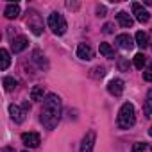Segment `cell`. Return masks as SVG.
<instances>
[{
	"label": "cell",
	"instance_id": "obj_1",
	"mask_svg": "<svg viewBox=\"0 0 152 152\" xmlns=\"http://www.w3.org/2000/svg\"><path fill=\"white\" fill-rule=\"evenodd\" d=\"M61 113H63V102L56 93H48L43 99V106H41V115L39 120L47 129H56V125L61 120Z\"/></svg>",
	"mask_w": 152,
	"mask_h": 152
},
{
	"label": "cell",
	"instance_id": "obj_2",
	"mask_svg": "<svg viewBox=\"0 0 152 152\" xmlns=\"http://www.w3.org/2000/svg\"><path fill=\"white\" fill-rule=\"evenodd\" d=\"M116 124H118L120 129H131V127L136 124V111H134V106H132L131 102H125V104L120 107Z\"/></svg>",
	"mask_w": 152,
	"mask_h": 152
},
{
	"label": "cell",
	"instance_id": "obj_3",
	"mask_svg": "<svg viewBox=\"0 0 152 152\" xmlns=\"http://www.w3.org/2000/svg\"><path fill=\"white\" fill-rule=\"evenodd\" d=\"M47 23H48V27L52 29V32H54V34H57V36H63V34L66 32V29H68L64 16H63L61 13H57V11L50 13V16H48V20H47Z\"/></svg>",
	"mask_w": 152,
	"mask_h": 152
},
{
	"label": "cell",
	"instance_id": "obj_4",
	"mask_svg": "<svg viewBox=\"0 0 152 152\" xmlns=\"http://www.w3.org/2000/svg\"><path fill=\"white\" fill-rule=\"evenodd\" d=\"M29 16H27V25H29V29L32 31V34H36V36H39L41 32H43V22H41V16L36 13V11H29L27 13Z\"/></svg>",
	"mask_w": 152,
	"mask_h": 152
},
{
	"label": "cell",
	"instance_id": "obj_5",
	"mask_svg": "<svg viewBox=\"0 0 152 152\" xmlns=\"http://www.w3.org/2000/svg\"><path fill=\"white\" fill-rule=\"evenodd\" d=\"M132 15L136 16V20H138L140 23H147V22L150 20V13H148L147 9H143V6L138 4V2L132 4Z\"/></svg>",
	"mask_w": 152,
	"mask_h": 152
},
{
	"label": "cell",
	"instance_id": "obj_6",
	"mask_svg": "<svg viewBox=\"0 0 152 152\" xmlns=\"http://www.w3.org/2000/svg\"><path fill=\"white\" fill-rule=\"evenodd\" d=\"M95 140H97L95 131H88V132H86V136L83 138V143H81V152H93Z\"/></svg>",
	"mask_w": 152,
	"mask_h": 152
},
{
	"label": "cell",
	"instance_id": "obj_7",
	"mask_svg": "<svg viewBox=\"0 0 152 152\" xmlns=\"http://www.w3.org/2000/svg\"><path fill=\"white\" fill-rule=\"evenodd\" d=\"M22 143L27 145V147H31V148H36L41 143V140H39L38 132H23L22 134Z\"/></svg>",
	"mask_w": 152,
	"mask_h": 152
},
{
	"label": "cell",
	"instance_id": "obj_8",
	"mask_svg": "<svg viewBox=\"0 0 152 152\" xmlns=\"http://www.w3.org/2000/svg\"><path fill=\"white\" fill-rule=\"evenodd\" d=\"M115 43H116L122 50H131V48L134 47V39H132L129 34H118L116 39H115Z\"/></svg>",
	"mask_w": 152,
	"mask_h": 152
},
{
	"label": "cell",
	"instance_id": "obj_9",
	"mask_svg": "<svg viewBox=\"0 0 152 152\" xmlns=\"http://www.w3.org/2000/svg\"><path fill=\"white\" fill-rule=\"evenodd\" d=\"M27 47H29V39H27L25 36H16V38L11 41V48H13V52H15V54L23 52Z\"/></svg>",
	"mask_w": 152,
	"mask_h": 152
},
{
	"label": "cell",
	"instance_id": "obj_10",
	"mask_svg": "<svg viewBox=\"0 0 152 152\" xmlns=\"http://www.w3.org/2000/svg\"><path fill=\"white\" fill-rule=\"evenodd\" d=\"M93 56H95V52L88 43H81L77 47V57H81L83 61H90V59H93Z\"/></svg>",
	"mask_w": 152,
	"mask_h": 152
},
{
	"label": "cell",
	"instance_id": "obj_11",
	"mask_svg": "<svg viewBox=\"0 0 152 152\" xmlns=\"http://www.w3.org/2000/svg\"><path fill=\"white\" fill-rule=\"evenodd\" d=\"M9 115H11V118H13L16 124H22V122L25 120V109L20 107V106H16V104H11V106H9Z\"/></svg>",
	"mask_w": 152,
	"mask_h": 152
},
{
	"label": "cell",
	"instance_id": "obj_12",
	"mask_svg": "<svg viewBox=\"0 0 152 152\" xmlns=\"http://www.w3.org/2000/svg\"><path fill=\"white\" fill-rule=\"evenodd\" d=\"M107 91H109L111 95H115V97H120V95L124 93V81H122V79H113V81H109Z\"/></svg>",
	"mask_w": 152,
	"mask_h": 152
},
{
	"label": "cell",
	"instance_id": "obj_13",
	"mask_svg": "<svg viewBox=\"0 0 152 152\" xmlns=\"http://www.w3.org/2000/svg\"><path fill=\"white\" fill-rule=\"evenodd\" d=\"M116 22H118L122 27H125V29H131V27L134 25V20H132V16H131L127 11H120V13L116 15Z\"/></svg>",
	"mask_w": 152,
	"mask_h": 152
},
{
	"label": "cell",
	"instance_id": "obj_14",
	"mask_svg": "<svg viewBox=\"0 0 152 152\" xmlns=\"http://www.w3.org/2000/svg\"><path fill=\"white\" fill-rule=\"evenodd\" d=\"M32 61L38 64V68H41V70H48V63H47V59H45V56L41 54V50H34L32 52Z\"/></svg>",
	"mask_w": 152,
	"mask_h": 152
},
{
	"label": "cell",
	"instance_id": "obj_15",
	"mask_svg": "<svg viewBox=\"0 0 152 152\" xmlns=\"http://www.w3.org/2000/svg\"><path fill=\"white\" fill-rule=\"evenodd\" d=\"M4 15H6V18H9V20L18 18V15H20V6H18V4H9V6L4 9Z\"/></svg>",
	"mask_w": 152,
	"mask_h": 152
},
{
	"label": "cell",
	"instance_id": "obj_16",
	"mask_svg": "<svg viewBox=\"0 0 152 152\" xmlns=\"http://www.w3.org/2000/svg\"><path fill=\"white\" fill-rule=\"evenodd\" d=\"M134 39H136V45H138L140 48H147V47L150 45V41H148V38H147V34H145L143 31H138L136 36H134Z\"/></svg>",
	"mask_w": 152,
	"mask_h": 152
},
{
	"label": "cell",
	"instance_id": "obj_17",
	"mask_svg": "<svg viewBox=\"0 0 152 152\" xmlns=\"http://www.w3.org/2000/svg\"><path fill=\"white\" fill-rule=\"evenodd\" d=\"M9 64H11V56L6 48H2L0 50V70H7Z\"/></svg>",
	"mask_w": 152,
	"mask_h": 152
},
{
	"label": "cell",
	"instance_id": "obj_18",
	"mask_svg": "<svg viewBox=\"0 0 152 152\" xmlns=\"http://www.w3.org/2000/svg\"><path fill=\"white\" fill-rule=\"evenodd\" d=\"M2 84H4V90L6 91H13L16 86H18V81L15 77H9V75H6V77L2 79Z\"/></svg>",
	"mask_w": 152,
	"mask_h": 152
},
{
	"label": "cell",
	"instance_id": "obj_19",
	"mask_svg": "<svg viewBox=\"0 0 152 152\" xmlns=\"http://www.w3.org/2000/svg\"><path fill=\"white\" fill-rule=\"evenodd\" d=\"M143 113H145V116H150L152 115V90L147 91L145 104H143Z\"/></svg>",
	"mask_w": 152,
	"mask_h": 152
},
{
	"label": "cell",
	"instance_id": "obj_20",
	"mask_svg": "<svg viewBox=\"0 0 152 152\" xmlns=\"http://www.w3.org/2000/svg\"><path fill=\"white\" fill-rule=\"evenodd\" d=\"M100 54H102L104 57H107V59H113V57H115V50L111 48L109 43H100Z\"/></svg>",
	"mask_w": 152,
	"mask_h": 152
},
{
	"label": "cell",
	"instance_id": "obj_21",
	"mask_svg": "<svg viewBox=\"0 0 152 152\" xmlns=\"http://www.w3.org/2000/svg\"><path fill=\"white\" fill-rule=\"evenodd\" d=\"M43 95H45L43 86H34L31 90V100H43Z\"/></svg>",
	"mask_w": 152,
	"mask_h": 152
},
{
	"label": "cell",
	"instance_id": "obj_22",
	"mask_svg": "<svg viewBox=\"0 0 152 152\" xmlns=\"http://www.w3.org/2000/svg\"><path fill=\"white\" fill-rule=\"evenodd\" d=\"M132 152H152V147L145 141H138V143H134Z\"/></svg>",
	"mask_w": 152,
	"mask_h": 152
},
{
	"label": "cell",
	"instance_id": "obj_23",
	"mask_svg": "<svg viewBox=\"0 0 152 152\" xmlns=\"http://www.w3.org/2000/svg\"><path fill=\"white\" fill-rule=\"evenodd\" d=\"M134 66H136L138 70H143V66H145V56H143L141 52H138V54L134 56Z\"/></svg>",
	"mask_w": 152,
	"mask_h": 152
},
{
	"label": "cell",
	"instance_id": "obj_24",
	"mask_svg": "<svg viewBox=\"0 0 152 152\" xmlns=\"http://www.w3.org/2000/svg\"><path fill=\"white\" fill-rule=\"evenodd\" d=\"M91 72H93V73H91L93 77H104V75H106V68H104V66H95Z\"/></svg>",
	"mask_w": 152,
	"mask_h": 152
},
{
	"label": "cell",
	"instance_id": "obj_25",
	"mask_svg": "<svg viewBox=\"0 0 152 152\" xmlns=\"http://www.w3.org/2000/svg\"><path fill=\"white\" fill-rule=\"evenodd\" d=\"M118 70H120V72H127V70H129V61L124 59V57H120V59H118Z\"/></svg>",
	"mask_w": 152,
	"mask_h": 152
},
{
	"label": "cell",
	"instance_id": "obj_26",
	"mask_svg": "<svg viewBox=\"0 0 152 152\" xmlns=\"http://www.w3.org/2000/svg\"><path fill=\"white\" fill-rule=\"evenodd\" d=\"M143 79H145L147 83H152V64H150V66L143 72Z\"/></svg>",
	"mask_w": 152,
	"mask_h": 152
},
{
	"label": "cell",
	"instance_id": "obj_27",
	"mask_svg": "<svg viewBox=\"0 0 152 152\" xmlns=\"http://www.w3.org/2000/svg\"><path fill=\"white\" fill-rule=\"evenodd\" d=\"M97 16H106V7L104 6H99L97 7Z\"/></svg>",
	"mask_w": 152,
	"mask_h": 152
},
{
	"label": "cell",
	"instance_id": "obj_28",
	"mask_svg": "<svg viewBox=\"0 0 152 152\" xmlns=\"http://www.w3.org/2000/svg\"><path fill=\"white\" fill-rule=\"evenodd\" d=\"M102 29H104V32H106V34H111V32H113V23H106Z\"/></svg>",
	"mask_w": 152,
	"mask_h": 152
},
{
	"label": "cell",
	"instance_id": "obj_29",
	"mask_svg": "<svg viewBox=\"0 0 152 152\" xmlns=\"http://www.w3.org/2000/svg\"><path fill=\"white\" fill-rule=\"evenodd\" d=\"M66 7L68 9H79V4L77 2H66Z\"/></svg>",
	"mask_w": 152,
	"mask_h": 152
},
{
	"label": "cell",
	"instance_id": "obj_30",
	"mask_svg": "<svg viewBox=\"0 0 152 152\" xmlns=\"http://www.w3.org/2000/svg\"><path fill=\"white\" fill-rule=\"evenodd\" d=\"M0 152H15V148H11V147H4Z\"/></svg>",
	"mask_w": 152,
	"mask_h": 152
},
{
	"label": "cell",
	"instance_id": "obj_31",
	"mask_svg": "<svg viewBox=\"0 0 152 152\" xmlns=\"http://www.w3.org/2000/svg\"><path fill=\"white\" fill-rule=\"evenodd\" d=\"M150 47H152V31H150Z\"/></svg>",
	"mask_w": 152,
	"mask_h": 152
},
{
	"label": "cell",
	"instance_id": "obj_32",
	"mask_svg": "<svg viewBox=\"0 0 152 152\" xmlns=\"http://www.w3.org/2000/svg\"><path fill=\"white\" fill-rule=\"evenodd\" d=\"M148 134H150V136H152V125H150V129H148Z\"/></svg>",
	"mask_w": 152,
	"mask_h": 152
},
{
	"label": "cell",
	"instance_id": "obj_33",
	"mask_svg": "<svg viewBox=\"0 0 152 152\" xmlns=\"http://www.w3.org/2000/svg\"><path fill=\"white\" fill-rule=\"evenodd\" d=\"M23 152H27V150H23Z\"/></svg>",
	"mask_w": 152,
	"mask_h": 152
}]
</instances>
